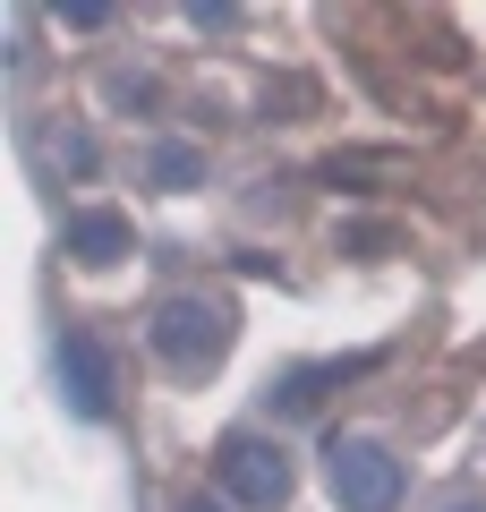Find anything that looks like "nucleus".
<instances>
[{
    "label": "nucleus",
    "mask_w": 486,
    "mask_h": 512,
    "mask_svg": "<svg viewBox=\"0 0 486 512\" xmlns=\"http://www.w3.org/2000/svg\"><path fill=\"white\" fill-rule=\"evenodd\" d=\"M324 487L342 512H393L401 504V461L376 436H333L324 444Z\"/></svg>",
    "instance_id": "nucleus-1"
},
{
    "label": "nucleus",
    "mask_w": 486,
    "mask_h": 512,
    "mask_svg": "<svg viewBox=\"0 0 486 512\" xmlns=\"http://www.w3.org/2000/svg\"><path fill=\"white\" fill-rule=\"evenodd\" d=\"M214 478H222V495L239 512H282L290 504V453L273 436H231L214 453Z\"/></svg>",
    "instance_id": "nucleus-2"
},
{
    "label": "nucleus",
    "mask_w": 486,
    "mask_h": 512,
    "mask_svg": "<svg viewBox=\"0 0 486 512\" xmlns=\"http://www.w3.org/2000/svg\"><path fill=\"white\" fill-rule=\"evenodd\" d=\"M154 350H162L171 367H214L222 350H231V308L205 299V291L162 299V308H154Z\"/></svg>",
    "instance_id": "nucleus-3"
},
{
    "label": "nucleus",
    "mask_w": 486,
    "mask_h": 512,
    "mask_svg": "<svg viewBox=\"0 0 486 512\" xmlns=\"http://www.w3.org/2000/svg\"><path fill=\"white\" fill-rule=\"evenodd\" d=\"M60 402L77 419H111V359L94 333H60Z\"/></svg>",
    "instance_id": "nucleus-4"
},
{
    "label": "nucleus",
    "mask_w": 486,
    "mask_h": 512,
    "mask_svg": "<svg viewBox=\"0 0 486 512\" xmlns=\"http://www.w3.org/2000/svg\"><path fill=\"white\" fill-rule=\"evenodd\" d=\"M60 248H69L77 265H120V256L137 248V231H128V214H111V205H94V214H69V231H60Z\"/></svg>",
    "instance_id": "nucleus-5"
},
{
    "label": "nucleus",
    "mask_w": 486,
    "mask_h": 512,
    "mask_svg": "<svg viewBox=\"0 0 486 512\" xmlns=\"http://www.w3.org/2000/svg\"><path fill=\"white\" fill-rule=\"evenodd\" d=\"M197 171H205V163H197L188 146H162V154H154V180H162V188H188Z\"/></svg>",
    "instance_id": "nucleus-6"
},
{
    "label": "nucleus",
    "mask_w": 486,
    "mask_h": 512,
    "mask_svg": "<svg viewBox=\"0 0 486 512\" xmlns=\"http://www.w3.org/2000/svg\"><path fill=\"white\" fill-rule=\"evenodd\" d=\"M180 512H222V504H205V495H188V504H180Z\"/></svg>",
    "instance_id": "nucleus-7"
},
{
    "label": "nucleus",
    "mask_w": 486,
    "mask_h": 512,
    "mask_svg": "<svg viewBox=\"0 0 486 512\" xmlns=\"http://www.w3.org/2000/svg\"><path fill=\"white\" fill-rule=\"evenodd\" d=\"M444 512H486V504H478V495H461V504H444Z\"/></svg>",
    "instance_id": "nucleus-8"
}]
</instances>
